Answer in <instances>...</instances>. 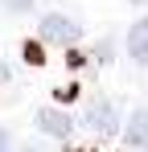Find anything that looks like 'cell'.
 <instances>
[{"label": "cell", "mask_w": 148, "mask_h": 152, "mask_svg": "<svg viewBox=\"0 0 148 152\" xmlns=\"http://www.w3.org/2000/svg\"><path fill=\"white\" fill-rule=\"evenodd\" d=\"M78 33H82V29L74 25L66 12H49V17H41V37H45V41H58V45H74V41H78Z\"/></svg>", "instance_id": "obj_1"}, {"label": "cell", "mask_w": 148, "mask_h": 152, "mask_svg": "<svg viewBox=\"0 0 148 152\" xmlns=\"http://www.w3.org/2000/svg\"><path fill=\"white\" fill-rule=\"evenodd\" d=\"M86 124H91V132L95 136H115L119 132V124H115V111H111V103H91V111H86Z\"/></svg>", "instance_id": "obj_2"}, {"label": "cell", "mask_w": 148, "mask_h": 152, "mask_svg": "<svg viewBox=\"0 0 148 152\" xmlns=\"http://www.w3.org/2000/svg\"><path fill=\"white\" fill-rule=\"evenodd\" d=\"M37 124H41V132H49V136H58V140H66V136H70V115H66V111H53V107H41V111H37Z\"/></svg>", "instance_id": "obj_3"}, {"label": "cell", "mask_w": 148, "mask_h": 152, "mask_svg": "<svg viewBox=\"0 0 148 152\" xmlns=\"http://www.w3.org/2000/svg\"><path fill=\"white\" fill-rule=\"evenodd\" d=\"M127 144L148 152V107H136L132 111V119H127Z\"/></svg>", "instance_id": "obj_4"}, {"label": "cell", "mask_w": 148, "mask_h": 152, "mask_svg": "<svg viewBox=\"0 0 148 152\" xmlns=\"http://www.w3.org/2000/svg\"><path fill=\"white\" fill-rule=\"evenodd\" d=\"M127 53H132L140 66H148V17L132 25V33H127Z\"/></svg>", "instance_id": "obj_5"}, {"label": "cell", "mask_w": 148, "mask_h": 152, "mask_svg": "<svg viewBox=\"0 0 148 152\" xmlns=\"http://www.w3.org/2000/svg\"><path fill=\"white\" fill-rule=\"evenodd\" d=\"M4 8H12V12H25V8H33V0H4Z\"/></svg>", "instance_id": "obj_6"}, {"label": "cell", "mask_w": 148, "mask_h": 152, "mask_svg": "<svg viewBox=\"0 0 148 152\" xmlns=\"http://www.w3.org/2000/svg\"><path fill=\"white\" fill-rule=\"evenodd\" d=\"M25 58H29V62H33V66H37V62H45V58H41V50H37V45H25Z\"/></svg>", "instance_id": "obj_7"}, {"label": "cell", "mask_w": 148, "mask_h": 152, "mask_svg": "<svg viewBox=\"0 0 148 152\" xmlns=\"http://www.w3.org/2000/svg\"><path fill=\"white\" fill-rule=\"evenodd\" d=\"M0 152H8V132H0Z\"/></svg>", "instance_id": "obj_8"}, {"label": "cell", "mask_w": 148, "mask_h": 152, "mask_svg": "<svg viewBox=\"0 0 148 152\" xmlns=\"http://www.w3.org/2000/svg\"><path fill=\"white\" fill-rule=\"evenodd\" d=\"M4 78H8V70H4V66H0V82H4Z\"/></svg>", "instance_id": "obj_9"}, {"label": "cell", "mask_w": 148, "mask_h": 152, "mask_svg": "<svg viewBox=\"0 0 148 152\" xmlns=\"http://www.w3.org/2000/svg\"><path fill=\"white\" fill-rule=\"evenodd\" d=\"M136 4H144V0H136Z\"/></svg>", "instance_id": "obj_10"}]
</instances>
